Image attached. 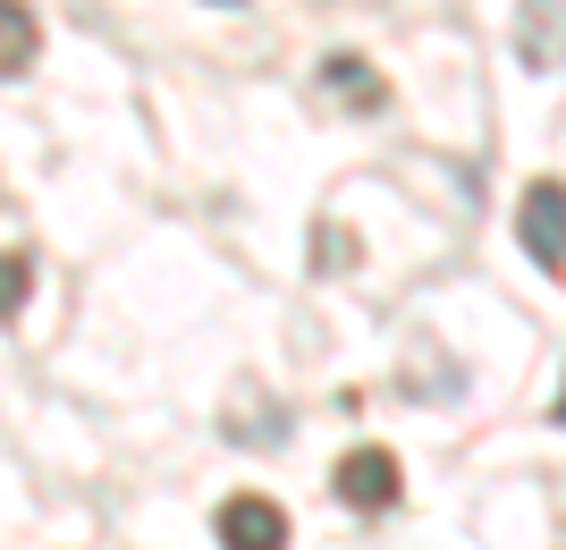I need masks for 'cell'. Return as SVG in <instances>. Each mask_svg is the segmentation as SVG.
Segmentation results:
<instances>
[{
  "label": "cell",
  "mask_w": 566,
  "mask_h": 550,
  "mask_svg": "<svg viewBox=\"0 0 566 550\" xmlns=\"http://www.w3.org/2000/svg\"><path fill=\"white\" fill-rule=\"evenodd\" d=\"M220 550H287V508L262 491H237L220 508Z\"/></svg>",
  "instance_id": "obj_3"
},
{
  "label": "cell",
  "mask_w": 566,
  "mask_h": 550,
  "mask_svg": "<svg viewBox=\"0 0 566 550\" xmlns=\"http://www.w3.org/2000/svg\"><path fill=\"white\" fill-rule=\"evenodd\" d=\"M0 25H9V76H25V60H34V25H25V0H9V9H0Z\"/></svg>",
  "instance_id": "obj_6"
},
{
  "label": "cell",
  "mask_w": 566,
  "mask_h": 550,
  "mask_svg": "<svg viewBox=\"0 0 566 550\" xmlns=\"http://www.w3.org/2000/svg\"><path fill=\"white\" fill-rule=\"evenodd\" d=\"M338 500L364 508V517H380V508L398 500V457L389 449H347L338 457Z\"/></svg>",
  "instance_id": "obj_4"
},
{
  "label": "cell",
  "mask_w": 566,
  "mask_h": 550,
  "mask_svg": "<svg viewBox=\"0 0 566 550\" xmlns=\"http://www.w3.org/2000/svg\"><path fill=\"white\" fill-rule=\"evenodd\" d=\"M322 94L347 102V111H380V102H389V85L373 76V60H355V51H331V60H322Z\"/></svg>",
  "instance_id": "obj_5"
},
{
  "label": "cell",
  "mask_w": 566,
  "mask_h": 550,
  "mask_svg": "<svg viewBox=\"0 0 566 550\" xmlns=\"http://www.w3.org/2000/svg\"><path fill=\"white\" fill-rule=\"evenodd\" d=\"M516 60L533 76L566 69V0H524V9H516Z\"/></svg>",
  "instance_id": "obj_2"
},
{
  "label": "cell",
  "mask_w": 566,
  "mask_h": 550,
  "mask_svg": "<svg viewBox=\"0 0 566 550\" xmlns=\"http://www.w3.org/2000/svg\"><path fill=\"white\" fill-rule=\"evenodd\" d=\"M516 238H524V255H533L542 271L566 263V187H558V178H533V187H524V204H516Z\"/></svg>",
  "instance_id": "obj_1"
},
{
  "label": "cell",
  "mask_w": 566,
  "mask_h": 550,
  "mask_svg": "<svg viewBox=\"0 0 566 550\" xmlns=\"http://www.w3.org/2000/svg\"><path fill=\"white\" fill-rule=\"evenodd\" d=\"M25 280H34V263H25V255H9V313L25 305Z\"/></svg>",
  "instance_id": "obj_7"
}]
</instances>
